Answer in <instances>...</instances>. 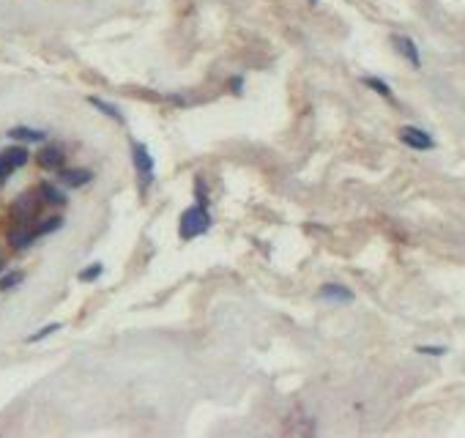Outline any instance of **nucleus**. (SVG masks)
<instances>
[{
	"label": "nucleus",
	"mask_w": 465,
	"mask_h": 438,
	"mask_svg": "<svg viewBox=\"0 0 465 438\" xmlns=\"http://www.w3.org/2000/svg\"><path fill=\"white\" fill-rule=\"evenodd\" d=\"M61 178H64V184H69V187H83V184L90 181V173L88 170H64Z\"/></svg>",
	"instance_id": "9"
},
{
	"label": "nucleus",
	"mask_w": 465,
	"mask_h": 438,
	"mask_svg": "<svg viewBox=\"0 0 465 438\" xmlns=\"http://www.w3.org/2000/svg\"><path fill=\"white\" fill-rule=\"evenodd\" d=\"M310 3H317V0H310Z\"/></svg>",
	"instance_id": "19"
},
{
	"label": "nucleus",
	"mask_w": 465,
	"mask_h": 438,
	"mask_svg": "<svg viewBox=\"0 0 465 438\" xmlns=\"http://www.w3.org/2000/svg\"><path fill=\"white\" fill-rule=\"evenodd\" d=\"M90 105H93V107H99V110H105L107 115H110V118H115L118 124H124V115L118 113V107L107 105V102H102V99H90Z\"/></svg>",
	"instance_id": "13"
},
{
	"label": "nucleus",
	"mask_w": 465,
	"mask_h": 438,
	"mask_svg": "<svg viewBox=\"0 0 465 438\" xmlns=\"http://www.w3.org/2000/svg\"><path fill=\"white\" fill-rule=\"evenodd\" d=\"M36 206H39V200H36V195H22L20 200H17V206H14V217L17 219H30L33 214H36Z\"/></svg>",
	"instance_id": "7"
},
{
	"label": "nucleus",
	"mask_w": 465,
	"mask_h": 438,
	"mask_svg": "<svg viewBox=\"0 0 465 438\" xmlns=\"http://www.w3.org/2000/svg\"><path fill=\"white\" fill-rule=\"evenodd\" d=\"M364 85H370V88H375L381 96H392V88L383 83V80H375V77H364Z\"/></svg>",
	"instance_id": "14"
},
{
	"label": "nucleus",
	"mask_w": 465,
	"mask_h": 438,
	"mask_svg": "<svg viewBox=\"0 0 465 438\" xmlns=\"http://www.w3.org/2000/svg\"><path fill=\"white\" fill-rule=\"evenodd\" d=\"M64 148L61 146H44L42 151H39V165L44 167V170H61L64 167Z\"/></svg>",
	"instance_id": "5"
},
{
	"label": "nucleus",
	"mask_w": 465,
	"mask_h": 438,
	"mask_svg": "<svg viewBox=\"0 0 465 438\" xmlns=\"http://www.w3.org/2000/svg\"><path fill=\"white\" fill-rule=\"evenodd\" d=\"M58 329H61V323H52V326H44L42 332H39V334H33V337H28V340H30V342H36V340H42V337H49V334H52V332H58Z\"/></svg>",
	"instance_id": "16"
},
{
	"label": "nucleus",
	"mask_w": 465,
	"mask_h": 438,
	"mask_svg": "<svg viewBox=\"0 0 465 438\" xmlns=\"http://www.w3.org/2000/svg\"><path fill=\"white\" fill-rule=\"evenodd\" d=\"M39 197H44L47 203H55V206L66 203V195L61 192V189L52 187V184H44V187H39Z\"/></svg>",
	"instance_id": "11"
},
{
	"label": "nucleus",
	"mask_w": 465,
	"mask_h": 438,
	"mask_svg": "<svg viewBox=\"0 0 465 438\" xmlns=\"http://www.w3.org/2000/svg\"><path fill=\"white\" fill-rule=\"evenodd\" d=\"M211 228V214L206 211V206H192L189 211H184L181 217V238H194L203 236L206 230Z\"/></svg>",
	"instance_id": "1"
},
{
	"label": "nucleus",
	"mask_w": 465,
	"mask_h": 438,
	"mask_svg": "<svg viewBox=\"0 0 465 438\" xmlns=\"http://www.w3.org/2000/svg\"><path fill=\"white\" fill-rule=\"evenodd\" d=\"M416 351H419V354H430V356H441V354H446V348H432V345H419Z\"/></svg>",
	"instance_id": "18"
},
{
	"label": "nucleus",
	"mask_w": 465,
	"mask_h": 438,
	"mask_svg": "<svg viewBox=\"0 0 465 438\" xmlns=\"http://www.w3.org/2000/svg\"><path fill=\"white\" fill-rule=\"evenodd\" d=\"M134 165H137L140 178L148 184L151 178H153V159H151L148 148L143 146V143H137V146H134Z\"/></svg>",
	"instance_id": "4"
},
{
	"label": "nucleus",
	"mask_w": 465,
	"mask_h": 438,
	"mask_svg": "<svg viewBox=\"0 0 465 438\" xmlns=\"http://www.w3.org/2000/svg\"><path fill=\"white\" fill-rule=\"evenodd\" d=\"M320 296L323 299H331V301H351L353 299V293L348 291V288H342V285H323Z\"/></svg>",
	"instance_id": "8"
},
{
	"label": "nucleus",
	"mask_w": 465,
	"mask_h": 438,
	"mask_svg": "<svg viewBox=\"0 0 465 438\" xmlns=\"http://www.w3.org/2000/svg\"><path fill=\"white\" fill-rule=\"evenodd\" d=\"M99 274H102V263H96V266L88 269V272H80V279H83V282H90V279H96Z\"/></svg>",
	"instance_id": "17"
},
{
	"label": "nucleus",
	"mask_w": 465,
	"mask_h": 438,
	"mask_svg": "<svg viewBox=\"0 0 465 438\" xmlns=\"http://www.w3.org/2000/svg\"><path fill=\"white\" fill-rule=\"evenodd\" d=\"M392 44H394V47H397V52H400V55H405V58H408V61L413 63L416 69L422 66V58H419V50H416V44L411 42L408 36H392Z\"/></svg>",
	"instance_id": "6"
},
{
	"label": "nucleus",
	"mask_w": 465,
	"mask_h": 438,
	"mask_svg": "<svg viewBox=\"0 0 465 438\" xmlns=\"http://www.w3.org/2000/svg\"><path fill=\"white\" fill-rule=\"evenodd\" d=\"M33 238H36V230H11V236H8L11 247H17V250H25Z\"/></svg>",
	"instance_id": "10"
},
{
	"label": "nucleus",
	"mask_w": 465,
	"mask_h": 438,
	"mask_svg": "<svg viewBox=\"0 0 465 438\" xmlns=\"http://www.w3.org/2000/svg\"><path fill=\"white\" fill-rule=\"evenodd\" d=\"M28 162V151L25 148H6L3 154H0V184L17 170V167H22Z\"/></svg>",
	"instance_id": "2"
},
{
	"label": "nucleus",
	"mask_w": 465,
	"mask_h": 438,
	"mask_svg": "<svg viewBox=\"0 0 465 438\" xmlns=\"http://www.w3.org/2000/svg\"><path fill=\"white\" fill-rule=\"evenodd\" d=\"M8 134H11L14 140H33V143L44 140V132H39V129H25V126H17V129H11Z\"/></svg>",
	"instance_id": "12"
},
{
	"label": "nucleus",
	"mask_w": 465,
	"mask_h": 438,
	"mask_svg": "<svg viewBox=\"0 0 465 438\" xmlns=\"http://www.w3.org/2000/svg\"><path fill=\"white\" fill-rule=\"evenodd\" d=\"M17 282H22V274H8V277H3V279H0V288H3V291H8V288H14Z\"/></svg>",
	"instance_id": "15"
},
{
	"label": "nucleus",
	"mask_w": 465,
	"mask_h": 438,
	"mask_svg": "<svg viewBox=\"0 0 465 438\" xmlns=\"http://www.w3.org/2000/svg\"><path fill=\"white\" fill-rule=\"evenodd\" d=\"M400 140L405 143V146L413 148V151H430V148L435 146V143H432V137H430L424 129H419V126H402Z\"/></svg>",
	"instance_id": "3"
}]
</instances>
